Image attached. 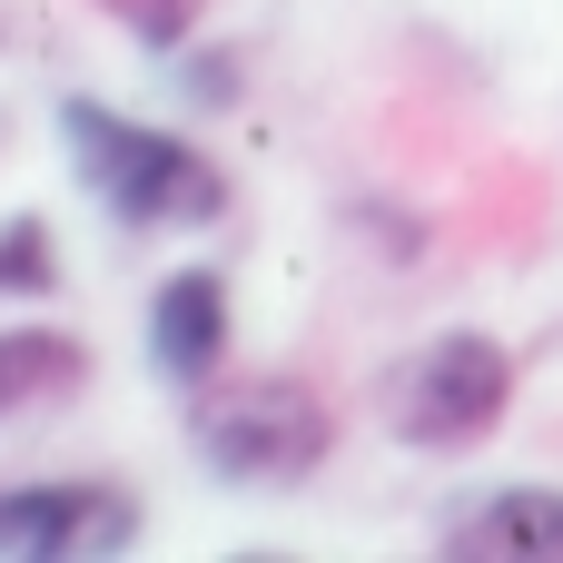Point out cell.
<instances>
[{
	"mask_svg": "<svg viewBox=\"0 0 563 563\" xmlns=\"http://www.w3.org/2000/svg\"><path fill=\"white\" fill-rule=\"evenodd\" d=\"M327 445H336V416L297 376H238L188 396V455L218 485H297L327 465Z\"/></svg>",
	"mask_w": 563,
	"mask_h": 563,
	"instance_id": "obj_3",
	"label": "cell"
},
{
	"mask_svg": "<svg viewBox=\"0 0 563 563\" xmlns=\"http://www.w3.org/2000/svg\"><path fill=\"white\" fill-rule=\"evenodd\" d=\"M49 287H59L49 228L40 218H0V297H49Z\"/></svg>",
	"mask_w": 563,
	"mask_h": 563,
	"instance_id": "obj_8",
	"label": "cell"
},
{
	"mask_svg": "<svg viewBox=\"0 0 563 563\" xmlns=\"http://www.w3.org/2000/svg\"><path fill=\"white\" fill-rule=\"evenodd\" d=\"M109 10H119L148 49H178V40H188V0H109Z\"/></svg>",
	"mask_w": 563,
	"mask_h": 563,
	"instance_id": "obj_9",
	"label": "cell"
},
{
	"mask_svg": "<svg viewBox=\"0 0 563 563\" xmlns=\"http://www.w3.org/2000/svg\"><path fill=\"white\" fill-rule=\"evenodd\" d=\"M445 554L475 563H563V495L554 485H505L445 525Z\"/></svg>",
	"mask_w": 563,
	"mask_h": 563,
	"instance_id": "obj_6",
	"label": "cell"
},
{
	"mask_svg": "<svg viewBox=\"0 0 563 563\" xmlns=\"http://www.w3.org/2000/svg\"><path fill=\"white\" fill-rule=\"evenodd\" d=\"M59 148H69L79 188H89L119 228L188 238V228H218V218H228V168H218L198 139H178V129L119 119L109 99H59Z\"/></svg>",
	"mask_w": 563,
	"mask_h": 563,
	"instance_id": "obj_1",
	"label": "cell"
},
{
	"mask_svg": "<svg viewBox=\"0 0 563 563\" xmlns=\"http://www.w3.org/2000/svg\"><path fill=\"white\" fill-rule=\"evenodd\" d=\"M505 406H515V356H505L495 336H475V327H445V336L406 346V356L376 376V416H386V435L416 445V455H465V445H485V435L505 426Z\"/></svg>",
	"mask_w": 563,
	"mask_h": 563,
	"instance_id": "obj_2",
	"label": "cell"
},
{
	"mask_svg": "<svg viewBox=\"0 0 563 563\" xmlns=\"http://www.w3.org/2000/svg\"><path fill=\"white\" fill-rule=\"evenodd\" d=\"M139 544V505L119 485H10L0 495V563H99Z\"/></svg>",
	"mask_w": 563,
	"mask_h": 563,
	"instance_id": "obj_4",
	"label": "cell"
},
{
	"mask_svg": "<svg viewBox=\"0 0 563 563\" xmlns=\"http://www.w3.org/2000/svg\"><path fill=\"white\" fill-rule=\"evenodd\" d=\"M79 376H89V346L79 336H59V327L0 336V416H40V406L79 396Z\"/></svg>",
	"mask_w": 563,
	"mask_h": 563,
	"instance_id": "obj_7",
	"label": "cell"
},
{
	"mask_svg": "<svg viewBox=\"0 0 563 563\" xmlns=\"http://www.w3.org/2000/svg\"><path fill=\"white\" fill-rule=\"evenodd\" d=\"M148 356H158V376L178 396H198V386L228 376V287L208 267L158 277V297H148Z\"/></svg>",
	"mask_w": 563,
	"mask_h": 563,
	"instance_id": "obj_5",
	"label": "cell"
}]
</instances>
